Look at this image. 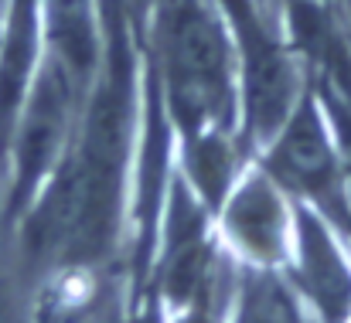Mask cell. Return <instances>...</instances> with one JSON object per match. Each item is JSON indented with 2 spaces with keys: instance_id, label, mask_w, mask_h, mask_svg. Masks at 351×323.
Listing matches in <instances>:
<instances>
[{
  "instance_id": "obj_3",
  "label": "cell",
  "mask_w": 351,
  "mask_h": 323,
  "mask_svg": "<svg viewBox=\"0 0 351 323\" xmlns=\"http://www.w3.org/2000/svg\"><path fill=\"white\" fill-rule=\"evenodd\" d=\"M293 215L297 205L256 164H245L215 208L212 224L222 252L235 266L280 272L293 242Z\"/></svg>"
},
{
  "instance_id": "obj_7",
  "label": "cell",
  "mask_w": 351,
  "mask_h": 323,
  "mask_svg": "<svg viewBox=\"0 0 351 323\" xmlns=\"http://www.w3.org/2000/svg\"><path fill=\"white\" fill-rule=\"evenodd\" d=\"M0 323H17V269L0 238Z\"/></svg>"
},
{
  "instance_id": "obj_5",
  "label": "cell",
  "mask_w": 351,
  "mask_h": 323,
  "mask_svg": "<svg viewBox=\"0 0 351 323\" xmlns=\"http://www.w3.org/2000/svg\"><path fill=\"white\" fill-rule=\"evenodd\" d=\"M45 27L51 62L82 92H89L99 68L96 0H45Z\"/></svg>"
},
{
  "instance_id": "obj_1",
  "label": "cell",
  "mask_w": 351,
  "mask_h": 323,
  "mask_svg": "<svg viewBox=\"0 0 351 323\" xmlns=\"http://www.w3.org/2000/svg\"><path fill=\"white\" fill-rule=\"evenodd\" d=\"M157 65L160 106L178 140L239 133L235 48L208 0H167Z\"/></svg>"
},
{
  "instance_id": "obj_6",
  "label": "cell",
  "mask_w": 351,
  "mask_h": 323,
  "mask_svg": "<svg viewBox=\"0 0 351 323\" xmlns=\"http://www.w3.org/2000/svg\"><path fill=\"white\" fill-rule=\"evenodd\" d=\"M226 323H307L280 272L239 266Z\"/></svg>"
},
{
  "instance_id": "obj_4",
  "label": "cell",
  "mask_w": 351,
  "mask_h": 323,
  "mask_svg": "<svg viewBox=\"0 0 351 323\" xmlns=\"http://www.w3.org/2000/svg\"><path fill=\"white\" fill-rule=\"evenodd\" d=\"M280 279L307 323H351V242L311 208L297 205Z\"/></svg>"
},
{
  "instance_id": "obj_2",
  "label": "cell",
  "mask_w": 351,
  "mask_h": 323,
  "mask_svg": "<svg viewBox=\"0 0 351 323\" xmlns=\"http://www.w3.org/2000/svg\"><path fill=\"white\" fill-rule=\"evenodd\" d=\"M256 167L300 208L324 218L351 242V181L328 109L304 92L273 140L259 150Z\"/></svg>"
}]
</instances>
